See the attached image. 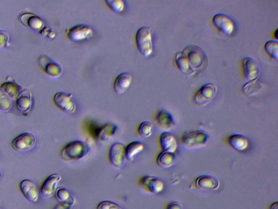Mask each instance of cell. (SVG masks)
Here are the masks:
<instances>
[{"mask_svg": "<svg viewBox=\"0 0 278 209\" xmlns=\"http://www.w3.org/2000/svg\"><path fill=\"white\" fill-rule=\"evenodd\" d=\"M261 84L257 80L249 81L242 87L243 93L247 96L255 95L261 89Z\"/></svg>", "mask_w": 278, "mask_h": 209, "instance_id": "28", "label": "cell"}, {"mask_svg": "<svg viewBox=\"0 0 278 209\" xmlns=\"http://www.w3.org/2000/svg\"><path fill=\"white\" fill-rule=\"evenodd\" d=\"M96 209H122V208L115 202L105 200L100 202L97 206Z\"/></svg>", "mask_w": 278, "mask_h": 209, "instance_id": "33", "label": "cell"}, {"mask_svg": "<svg viewBox=\"0 0 278 209\" xmlns=\"http://www.w3.org/2000/svg\"><path fill=\"white\" fill-rule=\"evenodd\" d=\"M177 160V158L175 153L163 152L158 156L157 163L160 167L167 168L175 164Z\"/></svg>", "mask_w": 278, "mask_h": 209, "instance_id": "25", "label": "cell"}, {"mask_svg": "<svg viewBox=\"0 0 278 209\" xmlns=\"http://www.w3.org/2000/svg\"><path fill=\"white\" fill-rule=\"evenodd\" d=\"M141 184L145 186L151 193L158 194L163 190L164 184L162 180L152 175L144 176L141 180Z\"/></svg>", "mask_w": 278, "mask_h": 209, "instance_id": "21", "label": "cell"}, {"mask_svg": "<svg viewBox=\"0 0 278 209\" xmlns=\"http://www.w3.org/2000/svg\"><path fill=\"white\" fill-rule=\"evenodd\" d=\"M0 209H2V208H1V207H0Z\"/></svg>", "mask_w": 278, "mask_h": 209, "instance_id": "40", "label": "cell"}, {"mask_svg": "<svg viewBox=\"0 0 278 209\" xmlns=\"http://www.w3.org/2000/svg\"><path fill=\"white\" fill-rule=\"evenodd\" d=\"M61 176L58 174H53L45 180L41 189V193L43 197L48 198L55 194L57 186L61 180Z\"/></svg>", "mask_w": 278, "mask_h": 209, "instance_id": "14", "label": "cell"}, {"mask_svg": "<svg viewBox=\"0 0 278 209\" xmlns=\"http://www.w3.org/2000/svg\"><path fill=\"white\" fill-rule=\"evenodd\" d=\"M144 149L143 144L139 141H134L129 144L125 148L126 159L132 161L136 156L143 151Z\"/></svg>", "mask_w": 278, "mask_h": 209, "instance_id": "26", "label": "cell"}, {"mask_svg": "<svg viewBox=\"0 0 278 209\" xmlns=\"http://www.w3.org/2000/svg\"><path fill=\"white\" fill-rule=\"evenodd\" d=\"M264 50L268 55L277 60L278 43L276 41L271 40L267 42L264 45Z\"/></svg>", "mask_w": 278, "mask_h": 209, "instance_id": "29", "label": "cell"}, {"mask_svg": "<svg viewBox=\"0 0 278 209\" xmlns=\"http://www.w3.org/2000/svg\"><path fill=\"white\" fill-rule=\"evenodd\" d=\"M182 204L178 201H173L168 205L166 209H183Z\"/></svg>", "mask_w": 278, "mask_h": 209, "instance_id": "36", "label": "cell"}, {"mask_svg": "<svg viewBox=\"0 0 278 209\" xmlns=\"http://www.w3.org/2000/svg\"><path fill=\"white\" fill-rule=\"evenodd\" d=\"M1 88L10 97L17 98L22 90V87L15 82H7L4 83Z\"/></svg>", "mask_w": 278, "mask_h": 209, "instance_id": "27", "label": "cell"}, {"mask_svg": "<svg viewBox=\"0 0 278 209\" xmlns=\"http://www.w3.org/2000/svg\"><path fill=\"white\" fill-rule=\"evenodd\" d=\"M153 125L150 122H144L139 126L138 132L143 138L146 139L152 135Z\"/></svg>", "mask_w": 278, "mask_h": 209, "instance_id": "30", "label": "cell"}, {"mask_svg": "<svg viewBox=\"0 0 278 209\" xmlns=\"http://www.w3.org/2000/svg\"><path fill=\"white\" fill-rule=\"evenodd\" d=\"M209 136L202 130L185 133L181 139L183 145L191 149L200 148L206 145Z\"/></svg>", "mask_w": 278, "mask_h": 209, "instance_id": "5", "label": "cell"}, {"mask_svg": "<svg viewBox=\"0 0 278 209\" xmlns=\"http://www.w3.org/2000/svg\"><path fill=\"white\" fill-rule=\"evenodd\" d=\"M9 36L5 32L0 31V47L8 44Z\"/></svg>", "mask_w": 278, "mask_h": 209, "instance_id": "35", "label": "cell"}, {"mask_svg": "<svg viewBox=\"0 0 278 209\" xmlns=\"http://www.w3.org/2000/svg\"><path fill=\"white\" fill-rule=\"evenodd\" d=\"M160 145L163 152L175 153L178 147L177 142L174 136L169 132H164L159 139Z\"/></svg>", "mask_w": 278, "mask_h": 209, "instance_id": "22", "label": "cell"}, {"mask_svg": "<svg viewBox=\"0 0 278 209\" xmlns=\"http://www.w3.org/2000/svg\"><path fill=\"white\" fill-rule=\"evenodd\" d=\"M54 209H72V208L66 207L60 204H58L55 206Z\"/></svg>", "mask_w": 278, "mask_h": 209, "instance_id": "37", "label": "cell"}, {"mask_svg": "<svg viewBox=\"0 0 278 209\" xmlns=\"http://www.w3.org/2000/svg\"><path fill=\"white\" fill-rule=\"evenodd\" d=\"M135 42L140 53L145 58L151 56L153 52L151 28L147 26L140 28L136 34Z\"/></svg>", "mask_w": 278, "mask_h": 209, "instance_id": "4", "label": "cell"}, {"mask_svg": "<svg viewBox=\"0 0 278 209\" xmlns=\"http://www.w3.org/2000/svg\"><path fill=\"white\" fill-rule=\"evenodd\" d=\"M217 92L216 85L208 83L200 88L193 97V103L199 107H204L214 99Z\"/></svg>", "mask_w": 278, "mask_h": 209, "instance_id": "6", "label": "cell"}, {"mask_svg": "<svg viewBox=\"0 0 278 209\" xmlns=\"http://www.w3.org/2000/svg\"><path fill=\"white\" fill-rule=\"evenodd\" d=\"M12 107V102L10 97L2 89H0V110L9 111Z\"/></svg>", "mask_w": 278, "mask_h": 209, "instance_id": "32", "label": "cell"}, {"mask_svg": "<svg viewBox=\"0 0 278 209\" xmlns=\"http://www.w3.org/2000/svg\"><path fill=\"white\" fill-rule=\"evenodd\" d=\"M39 64L45 73L52 77H60L63 73L61 65L52 60L47 56H41L39 58Z\"/></svg>", "mask_w": 278, "mask_h": 209, "instance_id": "12", "label": "cell"}, {"mask_svg": "<svg viewBox=\"0 0 278 209\" xmlns=\"http://www.w3.org/2000/svg\"><path fill=\"white\" fill-rule=\"evenodd\" d=\"M212 22L215 27L225 36L231 37L236 31V25L233 21L227 15L218 13L212 19Z\"/></svg>", "mask_w": 278, "mask_h": 209, "instance_id": "7", "label": "cell"}, {"mask_svg": "<svg viewBox=\"0 0 278 209\" xmlns=\"http://www.w3.org/2000/svg\"><path fill=\"white\" fill-rule=\"evenodd\" d=\"M21 190L24 197L29 201L35 202L39 198L38 188L35 183L29 179L23 180L20 184Z\"/></svg>", "mask_w": 278, "mask_h": 209, "instance_id": "19", "label": "cell"}, {"mask_svg": "<svg viewBox=\"0 0 278 209\" xmlns=\"http://www.w3.org/2000/svg\"><path fill=\"white\" fill-rule=\"evenodd\" d=\"M156 122L158 127L165 131L169 132L176 126L175 121L171 114L165 110H160L156 116Z\"/></svg>", "mask_w": 278, "mask_h": 209, "instance_id": "17", "label": "cell"}, {"mask_svg": "<svg viewBox=\"0 0 278 209\" xmlns=\"http://www.w3.org/2000/svg\"><path fill=\"white\" fill-rule=\"evenodd\" d=\"M40 34L44 36H47L50 39H54L56 37L55 32L47 27H44L40 31Z\"/></svg>", "mask_w": 278, "mask_h": 209, "instance_id": "34", "label": "cell"}, {"mask_svg": "<svg viewBox=\"0 0 278 209\" xmlns=\"http://www.w3.org/2000/svg\"><path fill=\"white\" fill-rule=\"evenodd\" d=\"M90 152L88 144L82 141H75L68 144L62 149L61 157L66 161L79 160L85 158Z\"/></svg>", "mask_w": 278, "mask_h": 209, "instance_id": "2", "label": "cell"}, {"mask_svg": "<svg viewBox=\"0 0 278 209\" xmlns=\"http://www.w3.org/2000/svg\"><path fill=\"white\" fill-rule=\"evenodd\" d=\"M37 140L34 135L24 133L19 135L12 143V147L18 152H27L33 148Z\"/></svg>", "mask_w": 278, "mask_h": 209, "instance_id": "11", "label": "cell"}, {"mask_svg": "<svg viewBox=\"0 0 278 209\" xmlns=\"http://www.w3.org/2000/svg\"><path fill=\"white\" fill-rule=\"evenodd\" d=\"M71 93L58 92L54 97V101L56 107L67 114H73L76 110V106Z\"/></svg>", "mask_w": 278, "mask_h": 209, "instance_id": "10", "label": "cell"}, {"mask_svg": "<svg viewBox=\"0 0 278 209\" xmlns=\"http://www.w3.org/2000/svg\"><path fill=\"white\" fill-rule=\"evenodd\" d=\"M195 184L198 189L204 191H216L220 186L218 180L209 175L199 176L195 180Z\"/></svg>", "mask_w": 278, "mask_h": 209, "instance_id": "16", "label": "cell"}, {"mask_svg": "<svg viewBox=\"0 0 278 209\" xmlns=\"http://www.w3.org/2000/svg\"><path fill=\"white\" fill-rule=\"evenodd\" d=\"M67 35V37L71 41L79 42L92 37L94 32L89 26L85 24H79L69 29Z\"/></svg>", "mask_w": 278, "mask_h": 209, "instance_id": "8", "label": "cell"}, {"mask_svg": "<svg viewBox=\"0 0 278 209\" xmlns=\"http://www.w3.org/2000/svg\"><path fill=\"white\" fill-rule=\"evenodd\" d=\"M55 198L59 204L70 208L76 203V200L68 189L66 188H58L55 193Z\"/></svg>", "mask_w": 278, "mask_h": 209, "instance_id": "23", "label": "cell"}, {"mask_svg": "<svg viewBox=\"0 0 278 209\" xmlns=\"http://www.w3.org/2000/svg\"><path fill=\"white\" fill-rule=\"evenodd\" d=\"M125 146L122 143H115L110 147L109 159L111 164L117 168L124 166L126 160Z\"/></svg>", "mask_w": 278, "mask_h": 209, "instance_id": "9", "label": "cell"}, {"mask_svg": "<svg viewBox=\"0 0 278 209\" xmlns=\"http://www.w3.org/2000/svg\"><path fill=\"white\" fill-rule=\"evenodd\" d=\"M17 108L21 113L27 116L30 112L32 106L31 94L27 90H23L17 98Z\"/></svg>", "mask_w": 278, "mask_h": 209, "instance_id": "18", "label": "cell"}, {"mask_svg": "<svg viewBox=\"0 0 278 209\" xmlns=\"http://www.w3.org/2000/svg\"><path fill=\"white\" fill-rule=\"evenodd\" d=\"M86 128L88 133L92 138L101 142L111 140L118 130V126L114 123H108L99 127L93 122L88 123Z\"/></svg>", "mask_w": 278, "mask_h": 209, "instance_id": "3", "label": "cell"}, {"mask_svg": "<svg viewBox=\"0 0 278 209\" xmlns=\"http://www.w3.org/2000/svg\"><path fill=\"white\" fill-rule=\"evenodd\" d=\"M105 2L110 9L118 14L124 10L125 3L122 0H105Z\"/></svg>", "mask_w": 278, "mask_h": 209, "instance_id": "31", "label": "cell"}, {"mask_svg": "<svg viewBox=\"0 0 278 209\" xmlns=\"http://www.w3.org/2000/svg\"><path fill=\"white\" fill-rule=\"evenodd\" d=\"M2 176V172H0V179H1Z\"/></svg>", "mask_w": 278, "mask_h": 209, "instance_id": "39", "label": "cell"}, {"mask_svg": "<svg viewBox=\"0 0 278 209\" xmlns=\"http://www.w3.org/2000/svg\"><path fill=\"white\" fill-rule=\"evenodd\" d=\"M174 63L184 75L196 77L208 67V58L204 51L198 46L189 45L176 54Z\"/></svg>", "mask_w": 278, "mask_h": 209, "instance_id": "1", "label": "cell"}, {"mask_svg": "<svg viewBox=\"0 0 278 209\" xmlns=\"http://www.w3.org/2000/svg\"><path fill=\"white\" fill-rule=\"evenodd\" d=\"M242 68L245 78L249 81L257 80L260 74V69L253 58H245L242 61Z\"/></svg>", "mask_w": 278, "mask_h": 209, "instance_id": "15", "label": "cell"}, {"mask_svg": "<svg viewBox=\"0 0 278 209\" xmlns=\"http://www.w3.org/2000/svg\"><path fill=\"white\" fill-rule=\"evenodd\" d=\"M228 142L232 149L238 152L244 151L249 145V142L246 137L239 134L230 136L228 139Z\"/></svg>", "mask_w": 278, "mask_h": 209, "instance_id": "24", "label": "cell"}, {"mask_svg": "<svg viewBox=\"0 0 278 209\" xmlns=\"http://www.w3.org/2000/svg\"><path fill=\"white\" fill-rule=\"evenodd\" d=\"M132 81V76L130 73L124 72L119 74L114 81L113 89L118 95L124 93L128 89Z\"/></svg>", "mask_w": 278, "mask_h": 209, "instance_id": "20", "label": "cell"}, {"mask_svg": "<svg viewBox=\"0 0 278 209\" xmlns=\"http://www.w3.org/2000/svg\"><path fill=\"white\" fill-rule=\"evenodd\" d=\"M19 20L25 27L36 31H41L45 27V24L43 20L34 13H22L19 16Z\"/></svg>", "mask_w": 278, "mask_h": 209, "instance_id": "13", "label": "cell"}, {"mask_svg": "<svg viewBox=\"0 0 278 209\" xmlns=\"http://www.w3.org/2000/svg\"><path fill=\"white\" fill-rule=\"evenodd\" d=\"M269 209H278L277 202H275L274 203L271 204L269 207Z\"/></svg>", "mask_w": 278, "mask_h": 209, "instance_id": "38", "label": "cell"}]
</instances>
